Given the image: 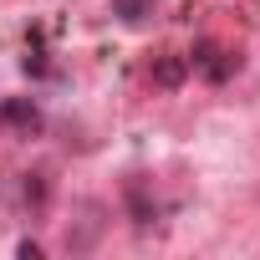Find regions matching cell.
<instances>
[{
    "instance_id": "7a4b0ae2",
    "label": "cell",
    "mask_w": 260,
    "mask_h": 260,
    "mask_svg": "<svg viewBox=\"0 0 260 260\" xmlns=\"http://www.w3.org/2000/svg\"><path fill=\"white\" fill-rule=\"evenodd\" d=\"M112 11H117L122 21H133V26H138V21L153 11V0H112Z\"/></svg>"
},
{
    "instance_id": "6da1fadb",
    "label": "cell",
    "mask_w": 260,
    "mask_h": 260,
    "mask_svg": "<svg viewBox=\"0 0 260 260\" xmlns=\"http://www.w3.org/2000/svg\"><path fill=\"white\" fill-rule=\"evenodd\" d=\"M189 61H194L204 77H214V82H224V77H230V61H219V51H214V46H199Z\"/></svg>"
}]
</instances>
